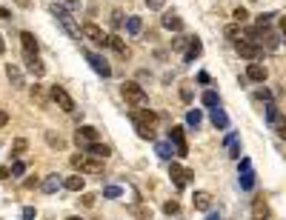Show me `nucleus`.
I'll return each instance as SVG.
<instances>
[{"instance_id": "nucleus-1", "label": "nucleus", "mask_w": 286, "mask_h": 220, "mask_svg": "<svg viewBox=\"0 0 286 220\" xmlns=\"http://www.w3.org/2000/svg\"><path fill=\"white\" fill-rule=\"evenodd\" d=\"M123 100H126V106H135V109H149V95H146V89L140 83H135V80H126L123 83Z\"/></svg>"}, {"instance_id": "nucleus-2", "label": "nucleus", "mask_w": 286, "mask_h": 220, "mask_svg": "<svg viewBox=\"0 0 286 220\" xmlns=\"http://www.w3.org/2000/svg\"><path fill=\"white\" fill-rule=\"evenodd\" d=\"M155 112H149V109H135L132 112V123H135L137 135L143 137V140H155Z\"/></svg>"}, {"instance_id": "nucleus-3", "label": "nucleus", "mask_w": 286, "mask_h": 220, "mask_svg": "<svg viewBox=\"0 0 286 220\" xmlns=\"http://www.w3.org/2000/svg\"><path fill=\"white\" fill-rule=\"evenodd\" d=\"M52 15L57 17V23L63 26V32H66L69 37H72V40H80V34H83V29H80V26L75 23V17L69 15V12L63 9V6H52Z\"/></svg>"}, {"instance_id": "nucleus-4", "label": "nucleus", "mask_w": 286, "mask_h": 220, "mask_svg": "<svg viewBox=\"0 0 286 220\" xmlns=\"http://www.w3.org/2000/svg\"><path fill=\"white\" fill-rule=\"evenodd\" d=\"M72 166L83 174H103V160L101 157H86V154H75Z\"/></svg>"}, {"instance_id": "nucleus-5", "label": "nucleus", "mask_w": 286, "mask_h": 220, "mask_svg": "<svg viewBox=\"0 0 286 220\" xmlns=\"http://www.w3.org/2000/svg\"><path fill=\"white\" fill-rule=\"evenodd\" d=\"M235 51L240 54V57H243V60H252V63H255V60L263 54V46H260V43H255V40H246V37H240V40L235 43Z\"/></svg>"}, {"instance_id": "nucleus-6", "label": "nucleus", "mask_w": 286, "mask_h": 220, "mask_svg": "<svg viewBox=\"0 0 286 220\" xmlns=\"http://www.w3.org/2000/svg\"><path fill=\"white\" fill-rule=\"evenodd\" d=\"M169 174H172V183H175L178 189H186L189 183H192V177H195V171L183 169L181 163H172V166H169Z\"/></svg>"}, {"instance_id": "nucleus-7", "label": "nucleus", "mask_w": 286, "mask_h": 220, "mask_svg": "<svg viewBox=\"0 0 286 220\" xmlns=\"http://www.w3.org/2000/svg\"><path fill=\"white\" fill-rule=\"evenodd\" d=\"M75 140H78V146L86 152L92 143H101V135H98V129H95V126H80V129H78V135H75Z\"/></svg>"}, {"instance_id": "nucleus-8", "label": "nucleus", "mask_w": 286, "mask_h": 220, "mask_svg": "<svg viewBox=\"0 0 286 220\" xmlns=\"http://www.w3.org/2000/svg\"><path fill=\"white\" fill-rule=\"evenodd\" d=\"M20 46H23V60L26 63L37 60V40H34L32 32H20Z\"/></svg>"}, {"instance_id": "nucleus-9", "label": "nucleus", "mask_w": 286, "mask_h": 220, "mask_svg": "<svg viewBox=\"0 0 286 220\" xmlns=\"http://www.w3.org/2000/svg\"><path fill=\"white\" fill-rule=\"evenodd\" d=\"M52 100L57 103L63 112H75V100H72V95H69L63 86H52Z\"/></svg>"}, {"instance_id": "nucleus-10", "label": "nucleus", "mask_w": 286, "mask_h": 220, "mask_svg": "<svg viewBox=\"0 0 286 220\" xmlns=\"http://www.w3.org/2000/svg\"><path fill=\"white\" fill-rule=\"evenodd\" d=\"M169 140L175 143V149H178V157H186V154H189V143H186L183 129H181V126H172V129H169Z\"/></svg>"}, {"instance_id": "nucleus-11", "label": "nucleus", "mask_w": 286, "mask_h": 220, "mask_svg": "<svg viewBox=\"0 0 286 220\" xmlns=\"http://www.w3.org/2000/svg\"><path fill=\"white\" fill-rule=\"evenodd\" d=\"M83 37L98 43V46H106V40H109V34H103V29L98 23H83Z\"/></svg>"}, {"instance_id": "nucleus-12", "label": "nucleus", "mask_w": 286, "mask_h": 220, "mask_svg": "<svg viewBox=\"0 0 286 220\" xmlns=\"http://www.w3.org/2000/svg\"><path fill=\"white\" fill-rule=\"evenodd\" d=\"M86 60H89V66L95 69V72H98L101 77H109V74H112V66H109V63L103 60L101 54H95V51H86Z\"/></svg>"}, {"instance_id": "nucleus-13", "label": "nucleus", "mask_w": 286, "mask_h": 220, "mask_svg": "<svg viewBox=\"0 0 286 220\" xmlns=\"http://www.w3.org/2000/svg\"><path fill=\"white\" fill-rule=\"evenodd\" d=\"M266 120H269V126H272V129H278V132H281V129L286 126L284 115L278 112V106H275V103H266Z\"/></svg>"}, {"instance_id": "nucleus-14", "label": "nucleus", "mask_w": 286, "mask_h": 220, "mask_svg": "<svg viewBox=\"0 0 286 220\" xmlns=\"http://www.w3.org/2000/svg\"><path fill=\"white\" fill-rule=\"evenodd\" d=\"M201 51H203L201 37H189V46H186V51H183V60L186 63H192L195 57H201Z\"/></svg>"}, {"instance_id": "nucleus-15", "label": "nucleus", "mask_w": 286, "mask_h": 220, "mask_svg": "<svg viewBox=\"0 0 286 220\" xmlns=\"http://www.w3.org/2000/svg\"><path fill=\"white\" fill-rule=\"evenodd\" d=\"M269 77V72H266V66H260V63H249V69H246V80H255V83H263Z\"/></svg>"}, {"instance_id": "nucleus-16", "label": "nucleus", "mask_w": 286, "mask_h": 220, "mask_svg": "<svg viewBox=\"0 0 286 220\" xmlns=\"http://www.w3.org/2000/svg\"><path fill=\"white\" fill-rule=\"evenodd\" d=\"M209 120H212V126H215V129H220V132H226V129H229V115H226L220 106H218V109H212Z\"/></svg>"}, {"instance_id": "nucleus-17", "label": "nucleus", "mask_w": 286, "mask_h": 220, "mask_svg": "<svg viewBox=\"0 0 286 220\" xmlns=\"http://www.w3.org/2000/svg\"><path fill=\"white\" fill-rule=\"evenodd\" d=\"M252 220H269V206L263 197H255L252 200Z\"/></svg>"}, {"instance_id": "nucleus-18", "label": "nucleus", "mask_w": 286, "mask_h": 220, "mask_svg": "<svg viewBox=\"0 0 286 220\" xmlns=\"http://www.w3.org/2000/svg\"><path fill=\"white\" fill-rule=\"evenodd\" d=\"M155 152H157V157H163V160H172V154H178V149H175L172 140H157L155 143Z\"/></svg>"}, {"instance_id": "nucleus-19", "label": "nucleus", "mask_w": 286, "mask_h": 220, "mask_svg": "<svg viewBox=\"0 0 286 220\" xmlns=\"http://www.w3.org/2000/svg\"><path fill=\"white\" fill-rule=\"evenodd\" d=\"M6 77H9V83L15 86V89H23V72H20V69L17 66H12V63H6Z\"/></svg>"}, {"instance_id": "nucleus-20", "label": "nucleus", "mask_w": 286, "mask_h": 220, "mask_svg": "<svg viewBox=\"0 0 286 220\" xmlns=\"http://www.w3.org/2000/svg\"><path fill=\"white\" fill-rule=\"evenodd\" d=\"M163 29H169V32H181V29H183V20L175 15V12H166V15H163Z\"/></svg>"}, {"instance_id": "nucleus-21", "label": "nucleus", "mask_w": 286, "mask_h": 220, "mask_svg": "<svg viewBox=\"0 0 286 220\" xmlns=\"http://www.w3.org/2000/svg\"><path fill=\"white\" fill-rule=\"evenodd\" d=\"M195 209L198 212H209L212 209V195L209 192H195Z\"/></svg>"}, {"instance_id": "nucleus-22", "label": "nucleus", "mask_w": 286, "mask_h": 220, "mask_svg": "<svg viewBox=\"0 0 286 220\" xmlns=\"http://www.w3.org/2000/svg\"><path fill=\"white\" fill-rule=\"evenodd\" d=\"M60 186H63V180H60L57 174H49V177H46V180L40 183V189H43L46 195H54V192H57V189H60Z\"/></svg>"}, {"instance_id": "nucleus-23", "label": "nucleus", "mask_w": 286, "mask_h": 220, "mask_svg": "<svg viewBox=\"0 0 286 220\" xmlns=\"http://www.w3.org/2000/svg\"><path fill=\"white\" fill-rule=\"evenodd\" d=\"M223 146L229 149V157H240V140H237V135H226V140H223Z\"/></svg>"}, {"instance_id": "nucleus-24", "label": "nucleus", "mask_w": 286, "mask_h": 220, "mask_svg": "<svg viewBox=\"0 0 286 220\" xmlns=\"http://www.w3.org/2000/svg\"><path fill=\"white\" fill-rule=\"evenodd\" d=\"M63 189H69V192H83V174H69L66 180H63Z\"/></svg>"}, {"instance_id": "nucleus-25", "label": "nucleus", "mask_w": 286, "mask_h": 220, "mask_svg": "<svg viewBox=\"0 0 286 220\" xmlns=\"http://www.w3.org/2000/svg\"><path fill=\"white\" fill-rule=\"evenodd\" d=\"M86 152L92 154V157H101V160H106V157H109V154H112V149H109V146H106V143H92V146H89V149H86Z\"/></svg>"}, {"instance_id": "nucleus-26", "label": "nucleus", "mask_w": 286, "mask_h": 220, "mask_svg": "<svg viewBox=\"0 0 286 220\" xmlns=\"http://www.w3.org/2000/svg\"><path fill=\"white\" fill-rule=\"evenodd\" d=\"M126 32H129V34H140V32H143V20H140L137 15L126 17Z\"/></svg>"}, {"instance_id": "nucleus-27", "label": "nucleus", "mask_w": 286, "mask_h": 220, "mask_svg": "<svg viewBox=\"0 0 286 220\" xmlns=\"http://www.w3.org/2000/svg\"><path fill=\"white\" fill-rule=\"evenodd\" d=\"M203 106H209V109H218L220 106V98H218V92H212V89H206V92H203Z\"/></svg>"}, {"instance_id": "nucleus-28", "label": "nucleus", "mask_w": 286, "mask_h": 220, "mask_svg": "<svg viewBox=\"0 0 286 220\" xmlns=\"http://www.w3.org/2000/svg\"><path fill=\"white\" fill-rule=\"evenodd\" d=\"M106 46H109V49H112V51H118V54H126V43L120 40L118 34H109V40H106Z\"/></svg>"}, {"instance_id": "nucleus-29", "label": "nucleus", "mask_w": 286, "mask_h": 220, "mask_svg": "<svg viewBox=\"0 0 286 220\" xmlns=\"http://www.w3.org/2000/svg\"><path fill=\"white\" fill-rule=\"evenodd\" d=\"M237 183H240V189H246V192H252V189H255V171H240V177H237Z\"/></svg>"}, {"instance_id": "nucleus-30", "label": "nucleus", "mask_w": 286, "mask_h": 220, "mask_svg": "<svg viewBox=\"0 0 286 220\" xmlns=\"http://www.w3.org/2000/svg\"><path fill=\"white\" fill-rule=\"evenodd\" d=\"M26 149H29L26 137H15V140H12V154H15V157H20V154L26 152Z\"/></svg>"}, {"instance_id": "nucleus-31", "label": "nucleus", "mask_w": 286, "mask_h": 220, "mask_svg": "<svg viewBox=\"0 0 286 220\" xmlns=\"http://www.w3.org/2000/svg\"><path fill=\"white\" fill-rule=\"evenodd\" d=\"M26 69L32 72L34 77H43V74H46V66L40 63V57H37V60H32V63H26Z\"/></svg>"}, {"instance_id": "nucleus-32", "label": "nucleus", "mask_w": 286, "mask_h": 220, "mask_svg": "<svg viewBox=\"0 0 286 220\" xmlns=\"http://www.w3.org/2000/svg\"><path fill=\"white\" fill-rule=\"evenodd\" d=\"M201 120H203V115L198 112V109H192V112H186V123L192 126V129H198L201 126Z\"/></svg>"}, {"instance_id": "nucleus-33", "label": "nucleus", "mask_w": 286, "mask_h": 220, "mask_svg": "<svg viewBox=\"0 0 286 220\" xmlns=\"http://www.w3.org/2000/svg\"><path fill=\"white\" fill-rule=\"evenodd\" d=\"M32 100H37V103H40V106L46 103V92L40 89V83H34V89H32Z\"/></svg>"}, {"instance_id": "nucleus-34", "label": "nucleus", "mask_w": 286, "mask_h": 220, "mask_svg": "<svg viewBox=\"0 0 286 220\" xmlns=\"http://www.w3.org/2000/svg\"><path fill=\"white\" fill-rule=\"evenodd\" d=\"M186 46H189V37H175L172 40V49L175 51H186Z\"/></svg>"}, {"instance_id": "nucleus-35", "label": "nucleus", "mask_w": 286, "mask_h": 220, "mask_svg": "<svg viewBox=\"0 0 286 220\" xmlns=\"http://www.w3.org/2000/svg\"><path fill=\"white\" fill-rule=\"evenodd\" d=\"M163 212H166V215H178V212H181V203H178V200H169V203H163Z\"/></svg>"}, {"instance_id": "nucleus-36", "label": "nucleus", "mask_w": 286, "mask_h": 220, "mask_svg": "<svg viewBox=\"0 0 286 220\" xmlns=\"http://www.w3.org/2000/svg\"><path fill=\"white\" fill-rule=\"evenodd\" d=\"M226 37H229V40H240V26H226Z\"/></svg>"}, {"instance_id": "nucleus-37", "label": "nucleus", "mask_w": 286, "mask_h": 220, "mask_svg": "<svg viewBox=\"0 0 286 220\" xmlns=\"http://www.w3.org/2000/svg\"><path fill=\"white\" fill-rule=\"evenodd\" d=\"M103 195H106V197H120L123 192H120L118 186H106V189H103Z\"/></svg>"}, {"instance_id": "nucleus-38", "label": "nucleus", "mask_w": 286, "mask_h": 220, "mask_svg": "<svg viewBox=\"0 0 286 220\" xmlns=\"http://www.w3.org/2000/svg\"><path fill=\"white\" fill-rule=\"evenodd\" d=\"M109 20H112V26H120V23H123V12H120V9H115Z\"/></svg>"}, {"instance_id": "nucleus-39", "label": "nucleus", "mask_w": 286, "mask_h": 220, "mask_svg": "<svg viewBox=\"0 0 286 220\" xmlns=\"http://www.w3.org/2000/svg\"><path fill=\"white\" fill-rule=\"evenodd\" d=\"M246 17H249V12H246L243 6H240V9H235V20H237V23H243Z\"/></svg>"}, {"instance_id": "nucleus-40", "label": "nucleus", "mask_w": 286, "mask_h": 220, "mask_svg": "<svg viewBox=\"0 0 286 220\" xmlns=\"http://www.w3.org/2000/svg\"><path fill=\"white\" fill-rule=\"evenodd\" d=\"M23 171H26V163H20V160H17L15 166H12V174H15V177H20Z\"/></svg>"}, {"instance_id": "nucleus-41", "label": "nucleus", "mask_w": 286, "mask_h": 220, "mask_svg": "<svg viewBox=\"0 0 286 220\" xmlns=\"http://www.w3.org/2000/svg\"><path fill=\"white\" fill-rule=\"evenodd\" d=\"M255 100H263V103H269V92H266V89H260V92H255Z\"/></svg>"}, {"instance_id": "nucleus-42", "label": "nucleus", "mask_w": 286, "mask_h": 220, "mask_svg": "<svg viewBox=\"0 0 286 220\" xmlns=\"http://www.w3.org/2000/svg\"><path fill=\"white\" fill-rule=\"evenodd\" d=\"M23 220H34V209H32V206H26V209H23Z\"/></svg>"}, {"instance_id": "nucleus-43", "label": "nucleus", "mask_w": 286, "mask_h": 220, "mask_svg": "<svg viewBox=\"0 0 286 220\" xmlns=\"http://www.w3.org/2000/svg\"><path fill=\"white\" fill-rule=\"evenodd\" d=\"M146 3H149V9H163L166 0H146Z\"/></svg>"}, {"instance_id": "nucleus-44", "label": "nucleus", "mask_w": 286, "mask_h": 220, "mask_svg": "<svg viewBox=\"0 0 286 220\" xmlns=\"http://www.w3.org/2000/svg\"><path fill=\"white\" fill-rule=\"evenodd\" d=\"M49 143H52V146H57V149H63V140H60V137H54V135H49Z\"/></svg>"}, {"instance_id": "nucleus-45", "label": "nucleus", "mask_w": 286, "mask_h": 220, "mask_svg": "<svg viewBox=\"0 0 286 220\" xmlns=\"http://www.w3.org/2000/svg\"><path fill=\"white\" fill-rule=\"evenodd\" d=\"M6 123H9V112H3V109H0V129H3Z\"/></svg>"}, {"instance_id": "nucleus-46", "label": "nucleus", "mask_w": 286, "mask_h": 220, "mask_svg": "<svg viewBox=\"0 0 286 220\" xmlns=\"http://www.w3.org/2000/svg\"><path fill=\"white\" fill-rule=\"evenodd\" d=\"M78 6H80V0H66V6H63V9L69 12V9H78Z\"/></svg>"}, {"instance_id": "nucleus-47", "label": "nucleus", "mask_w": 286, "mask_h": 220, "mask_svg": "<svg viewBox=\"0 0 286 220\" xmlns=\"http://www.w3.org/2000/svg\"><path fill=\"white\" fill-rule=\"evenodd\" d=\"M83 206H95V195H83Z\"/></svg>"}, {"instance_id": "nucleus-48", "label": "nucleus", "mask_w": 286, "mask_h": 220, "mask_svg": "<svg viewBox=\"0 0 286 220\" xmlns=\"http://www.w3.org/2000/svg\"><path fill=\"white\" fill-rule=\"evenodd\" d=\"M9 17H12V12H9V9H0V20H9Z\"/></svg>"}, {"instance_id": "nucleus-49", "label": "nucleus", "mask_w": 286, "mask_h": 220, "mask_svg": "<svg viewBox=\"0 0 286 220\" xmlns=\"http://www.w3.org/2000/svg\"><path fill=\"white\" fill-rule=\"evenodd\" d=\"M9 174H12V169H3V166H0V180H6Z\"/></svg>"}, {"instance_id": "nucleus-50", "label": "nucleus", "mask_w": 286, "mask_h": 220, "mask_svg": "<svg viewBox=\"0 0 286 220\" xmlns=\"http://www.w3.org/2000/svg\"><path fill=\"white\" fill-rule=\"evenodd\" d=\"M6 51V40H3V34H0V54Z\"/></svg>"}, {"instance_id": "nucleus-51", "label": "nucleus", "mask_w": 286, "mask_h": 220, "mask_svg": "<svg viewBox=\"0 0 286 220\" xmlns=\"http://www.w3.org/2000/svg\"><path fill=\"white\" fill-rule=\"evenodd\" d=\"M281 32H284V40H286V17L281 20Z\"/></svg>"}, {"instance_id": "nucleus-52", "label": "nucleus", "mask_w": 286, "mask_h": 220, "mask_svg": "<svg viewBox=\"0 0 286 220\" xmlns=\"http://www.w3.org/2000/svg\"><path fill=\"white\" fill-rule=\"evenodd\" d=\"M206 220H220V215H215V212H209V218Z\"/></svg>"}, {"instance_id": "nucleus-53", "label": "nucleus", "mask_w": 286, "mask_h": 220, "mask_svg": "<svg viewBox=\"0 0 286 220\" xmlns=\"http://www.w3.org/2000/svg\"><path fill=\"white\" fill-rule=\"evenodd\" d=\"M278 135H281V137H286V126H284V129H281V132H278Z\"/></svg>"}, {"instance_id": "nucleus-54", "label": "nucleus", "mask_w": 286, "mask_h": 220, "mask_svg": "<svg viewBox=\"0 0 286 220\" xmlns=\"http://www.w3.org/2000/svg\"><path fill=\"white\" fill-rule=\"evenodd\" d=\"M66 220H80V218H66Z\"/></svg>"}]
</instances>
